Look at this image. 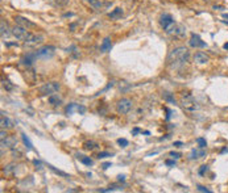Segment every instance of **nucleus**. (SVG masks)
I'll list each match as a JSON object with an SVG mask.
<instances>
[{
	"label": "nucleus",
	"instance_id": "10",
	"mask_svg": "<svg viewBox=\"0 0 228 193\" xmlns=\"http://www.w3.org/2000/svg\"><path fill=\"white\" fill-rule=\"evenodd\" d=\"M188 44H190V46H193V47H206V42H203L200 39V37L198 34H195V33L191 34V39L188 41Z\"/></svg>",
	"mask_w": 228,
	"mask_h": 193
},
{
	"label": "nucleus",
	"instance_id": "14",
	"mask_svg": "<svg viewBox=\"0 0 228 193\" xmlns=\"http://www.w3.org/2000/svg\"><path fill=\"white\" fill-rule=\"evenodd\" d=\"M206 156V150L205 149H194L193 151L190 152V159H200Z\"/></svg>",
	"mask_w": 228,
	"mask_h": 193
},
{
	"label": "nucleus",
	"instance_id": "4",
	"mask_svg": "<svg viewBox=\"0 0 228 193\" xmlns=\"http://www.w3.org/2000/svg\"><path fill=\"white\" fill-rule=\"evenodd\" d=\"M56 53V47L54 46H44V47L38 49L34 53L36 58H42V59H48V58H51Z\"/></svg>",
	"mask_w": 228,
	"mask_h": 193
},
{
	"label": "nucleus",
	"instance_id": "2",
	"mask_svg": "<svg viewBox=\"0 0 228 193\" xmlns=\"http://www.w3.org/2000/svg\"><path fill=\"white\" fill-rule=\"evenodd\" d=\"M181 105H182V108L185 110H187V112H195V110L199 109V105H198V103H196V100L194 99L190 93H187V92L186 93H185V92L182 93Z\"/></svg>",
	"mask_w": 228,
	"mask_h": 193
},
{
	"label": "nucleus",
	"instance_id": "13",
	"mask_svg": "<svg viewBox=\"0 0 228 193\" xmlns=\"http://www.w3.org/2000/svg\"><path fill=\"white\" fill-rule=\"evenodd\" d=\"M194 62L196 64H205L208 62V57L205 53H202V51H198V53L194 55Z\"/></svg>",
	"mask_w": 228,
	"mask_h": 193
},
{
	"label": "nucleus",
	"instance_id": "35",
	"mask_svg": "<svg viewBox=\"0 0 228 193\" xmlns=\"http://www.w3.org/2000/svg\"><path fill=\"white\" fill-rule=\"evenodd\" d=\"M206 171H207V165H202V167H200V170H199V175H203Z\"/></svg>",
	"mask_w": 228,
	"mask_h": 193
},
{
	"label": "nucleus",
	"instance_id": "29",
	"mask_svg": "<svg viewBox=\"0 0 228 193\" xmlns=\"http://www.w3.org/2000/svg\"><path fill=\"white\" fill-rule=\"evenodd\" d=\"M117 143H119L121 147H127V146H128V141H127L125 138H119V139H117Z\"/></svg>",
	"mask_w": 228,
	"mask_h": 193
},
{
	"label": "nucleus",
	"instance_id": "37",
	"mask_svg": "<svg viewBox=\"0 0 228 193\" xmlns=\"http://www.w3.org/2000/svg\"><path fill=\"white\" fill-rule=\"evenodd\" d=\"M7 137H8V134L4 131V129H1V137H0V138H1V139H4V138H7Z\"/></svg>",
	"mask_w": 228,
	"mask_h": 193
},
{
	"label": "nucleus",
	"instance_id": "27",
	"mask_svg": "<svg viewBox=\"0 0 228 193\" xmlns=\"http://www.w3.org/2000/svg\"><path fill=\"white\" fill-rule=\"evenodd\" d=\"M196 143L199 145L200 149H206V146H207V142H206L205 138H196Z\"/></svg>",
	"mask_w": 228,
	"mask_h": 193
},
{
	"label": "nucleus",
	"instance_id": "5",
	"mask_svg": "<svg viewBox=\"0 0 228 193\" xmlns=\"http://www.w3.org/2000/svg\"><path fill=\"white\" fill-rule=\"evenodd\" d=\"M59 87L61 85L58 84V83H56V82H50V83H46V84H44V85H41L40 87V93L41 95H53V93H56L57 91H59Z\"/></svg>",
	"mask_w": 228,
	"mask_h": 193
},
{
	"label": "nucleus",
	"instance_id": "25",
	"mask_svg": "<svg viewBox=\"0 0 228 193\" xmlns=\"http://www.w3.org/2000/svg\"><path fill=\"white\" fill-rule=\"evenodd\" d=\"M61 103V99H59V96L58 95H50L49 96V104H51V105H57V104H59Z\"/></svg>",
	"mask_w": 228,
	"mask_h": 193
},
{
	"label": "nucleus",
	"instance_id": "21",
	"mask_svg": "<svg viewBox=\"0 0 228 193\" xmlns=\"http://www.w3.org/2000/svg\"><path fill=\"white\" fill-rule=\"evenodd\" d=\"M1 37L3 38H5V37H8L10 36V30H8V25H7V23H5L4 20H1Z\"/></svg>",
	"mask_w": 228,
	"mask_h": 193
},
{
	"label": "nucleus",
	"instance_id": "3",
	"mask_svg": "<svg viewBox=\"0 0 228 193\" xmlns=\"http://www.w3.org/2000/svg\"><path fill=\"white\" fill-rule=\"evenodd\" d=\"M166 32H168L169 34H173V36H175V37H179V38H182V37L186 36V28L182 25V24L173 23L172 25H170L168 29H166Z\"/></svg>",
	"mask_w": 228,
	"mask_h": 193
},
{
	"label": "nucleus",
	"instance_id": "34",
	"mask_svg": "<svg viewBox=\"0 0 228 193\" xmlns=\"http://www.w3.org/2000/svg\"><path fill=\"white\" fill-rule=\"evenodd\" d=\"M170 156H173V158L178 159V158H181V154H179V152H174V151H172V152H170Z\"/></svg>",
	"mask_w": 228,
	"mask_h": 193
},
{
	"label": "nucleus",
	"instance_id": "19",
	"mask_svg": "<svg viewBox=\"0 0 228 193\" xmlns=\"http://www.w3.org/2000/svg\"><path fill=\"white\" fill-rule=\"evenodd\" d=\"M111 18H114V20H117V18H120L121 16H123V9L121 8H116V9H114V11L111 12V13L108 15Z\"/></svg>",
	"mask_w": 228,
	"mask_h": 193
},
{
	"label": "nucleus",
	"instance_id": "31",
	"mask_svg": "<svg viewBox=\"0 0 228 193\" xmlns=\"http://www.w3.org/2000/svg\"><path fill=\"white\" fill-rule=\"evenodd\" d=\"M196 188H198V191H199V192H206V193H211V191H210V189H207V188H205V186H202V185H198V186H196Z\"/></svg>",
	"mask_w": 228,
	"mask_h": 193
},
{
	"label": "nucleus",
	"instance_id": "38",
	"mask_svg": "<svg viewBox=\"0 0 228 193\" xmlns=\"http://www.w3.org/2000/svg\"><path fill=\"white\" fill-rule=\"evenodd\" d=\"M165 163H166V165H175V162H174V160H166Z\"/></svg>",
	"mask_w": 228,
	"mask_h": 193
},
{
	"label": "nucleus",
	"instance_id": "6",
	"mask_svg": "<svg viewBox=\"0 0 228 193\" xmlns=\"http://www.w3.org/2000/svg\"><path fill=\"white\" fill-rule=\"evenodd\" d=\"M116 109L117 112L121 113V114H127L130 109H132V101L129 99H121L117 101L116 104Z\"/></svg>",
	"mask_w": 228,
	"mask_h": 193
},
{
	"label": "nucleus",
	"instance_id": "22",
	"mask_svg": "<svg viewBox=\"0 0 228 193\" xmlns=\"http://www.w3.org/2000/svg\"><path fill=\"white\" fill-rule=\"evenodd\" d=\"M77 158H78V159H81L82 163L86 164V165H92V164H94V160H92V159L87 158V156H83V155H79V154H78V155H77Z\"/></svg>",
	"mask_w": 228,
	"mask_h": 193
},
{
	"label": "nucleus",
	"instance_id": "32",
	"mask_svg": "<svg viewBox=\"0 0 228 193\" xmlns=\"http://www.w3.org/2000/svg\"><path fill=\"white\" fill-rule=\"evenodd\" d=\"M3 87H4L5 90H8V91L12 90V85H10L8 84V82H4V80H3Z\"/></svg>",
	"mask_w": 228,
	"mask_h": 193
},
{
	"label": "nucleus",
	"instance_id": "18",
	"mask_svg": "<svg viewBox=\"0 0 228 193\" xmlns=\"http://www.w3.org/2000/svg\"><path fill=\"white\" fill-rule=\"evenodd\" d=\"M83 1H86L89 5H91L94 9H96V11H99V9L103 8V3L100 1V0H83Z\"/></svg>",
	"mask_w": 228,
	"mask_h": 193
},
{
	"label": "nucleus",
	"instance_id": "12",
	"mask_svg": "<svg viewBox=\"0 0 228 193\" xmlns=\"http://www.w3.org/2000/svg\"><path fill=\"white\" fill-rule=\"evenodd\" d=\"M0 125H1V129H12L13 127V122L11 121L10 118L5 116L4 112H1V117H0Z\"/></svg>",
	"mask_w": 228,
	"mask_h": 193
},
{
	"label": "nucleus",
	"instance_id": "9",
	"mask_svg": "<svg viewBox=\"0 0 228 193\" xmlns=\"http://www.w3.org/2000/svg\"><path fill=\"white\" fill-rule=\"evenodd\" d=\"M42 41H44V37H42V36L33 34V33L29 32V34H28V37H26L25 41H24V44L28 45V46H34L37 44H41Z\"/></svg>",
	"mask_w": 228,
	"mask_h": 193
},
{
	"label": "nucleus",
	"instance_id": "30",
	"mask_svg": "<svg viewBox=\"0 0 228 193\" xmlns=\"http://www.w3.org/2000/svg\"><path fill=\"white\" fill-rule=\"evenodd\" d=\"M107 156H111V154H109V152H99L98 158L99 159H104V158H107Z\"/></svg>",
	"mask_w": 228,
	"mask_h": 193
},
{
	"label": "nucleus",
	"instance_id": "40",
	"mask_svg": "<svg viewBox=\"0 0 228 193\" xmlns=\"http://www.w3.org/2000/svg\"><path fill=\"white\" fill-rule=\"evenodd\" d=\"M117 180H119V181H124V180H125V176H124V175H120Z\"/></svg>",
	"mask_w": 228,
	"mask_h": 193
},
{
	"label": "nucleus",
	"instance_id": "17",
	"mask_svg": "<svg viewBox=\"0 0 228 193\" xmlns=\"http://www.w3.org/2000/svg\"><path fill=\"white\" fill-rule=\"evenodd\" d=\"M112 47V44H111V39L109 38H104L102 42V45H100V50L103 51V53H107V51L111 50Z\"/></svg>",
	"mask_w": 228,
	"mask_h": 193
},
{
	"label": "nucleus",
	"instance_id": "42",
	"mask_svg": "<svg viewBox=\"0 0 228 193\" xmlns=\"http://www.w3.org/2000/svg\"><path fill=\"white\" fill-rule=\"evenodd\" d=\"M33 163H34L36 165H38V167H41V162H38V160H33Z\"/></svg>",
	"mask_w": 228,
	"mask_h": 193
},
{
	"label": "nucleus",
	"instance_id": "15",
	"mask_svg": "<svg viewBox=\"0 0 228 193\" xmlns=\"http://www.w3.org/2000/svg\"><path fill=\"white\" fill-rule=\"evenodd\" d=\"M16 146V139L12 137H7L1 139V147H15Z\"/></svg>",
	"mask_w": 228,
	"mask_h": 193
},
{
	"label": "nucleus",
	"instance_id": "26",
	"mask_svg": "<svg viewBox=\"0 0 228 193\" xmlns=\"http://www.w3.org/2000/svg\"><path fill=\"white\" fill-rule=\"evenodd\" d=\"M21 139H23V142H24V145H25L26 147H28V150H32L33 149V145H32V142L29 141V138L25 135V134H21Z\"/></svg>",
	"mask_w": 228,
	"mask_h": 193
},
{
	"label": "nucleus",
	"instance_id": "43",
	"mask_svg": "<svg viewBox=\"0 0 228 193\" xmlns=\"http://www.w3.org/2000/svg\"><path fill=\"white\" fill-rule=\"evenodd\" d=\"M174 146H177V147H181V146H182V142H175V143H174Z\"/></svg>",
	"mask_w": 228,
	"mask_h": 193
},
{
	"label": "nucleus",
	"instance_id": "8",
	"mask_svg": "<svg viewBox=\"0 0 228 193\" xmlns=\"http://www.w3.org/2000/svg\"><path fill=\"white\" fill-rule=\"evenodd\" d=\"M15 23H16V25H20L23 28H25V29H30V28H36V25L33 21H30L29 18L26 17H23V16H16L15 17Z\"/></svg>",
	"mask_w": 228,
	"mask_h": 193
},
{
	"label": "nucleus",
	"instance_id": "39",
	"mask_svg": "<svg viewBox=\"0 0 228 193\" xmlns=\"http://www.w3.org/2000/svg\"><path fill=\"white\" fill-rule=\"evenodd\" d=\"M102 167H103V170H107L108 167H111V163H104V164L102 165Z\"/></svg>",
	"mask_w": 228,
	"mask_h": 193
},
{
	"label": "nucleus",
	"instance_id": "46",
	"mask_svg": "<svg viewBox=\"0 0 228 193\" xmlns=\"http://www.w3.org/2000/svg\"><path fill=\"white\" fill-rule=\"evenodd\" d=\"M223 17H224V18H228V13H224V15H223Z\"/></svg>",
	"mask_w": 228,
	"mask_h": 193
},
{
	"label": "nucleus",
	"instance_id": "16",
	"mask_svg": "<svg viewBox=\"0 0 228 193\" xmlns=\"http://www.w3.org/2000/svg\"><path fill=\"white\" fill-rule=\"evenodd\" d=\"M16 167H17L16 164H8L3 168V172H4L5 176H12V175L16 172Z\"/></svg>",
	"mask_w": 228,
	"mask_h": 193
},
{
	"label": "nucleus",
	"instance_id": "1",
	"mask_svg": "<svg viewBox=\"0 0 228 193\" xmlns=\"http://www.w3.org/2000/svg\"><path fill=\"white\" fill-rule=\"evenodd\" d=\"M188 59H190V53L188 49L185 46H178L174 47L168 55V63L173 68H182L185 64H187Z\"/></svg>",
	"mask_w": 228,
	"mask_h": 193
},
{
	"label": "nucleus",
	"instance_id": "23",
	"mask_svg": "<svg viewBox=\"0 0 228 193\" xmlns=\"http://www.w3.org/2000/svg\"><path fill=\"white\" fill-rule=\"evenodd\" d=\"M51 3H53L56 7H59V8H62V7H66V5L70 3V0H50Z\"/></svg>",
	"mask_w": 228,
	"mask_h": 193
},
{
	"label": "nucleus",
	"instance_id": "24",
	"mask_svg": "<svg viewBox=\"0 0 228 193\" xmlns=\"http://www.w3.org/2000/svg\"><path fill=\"white\" fill-rule=\"evenodd\" d=\"M83 147L86 150H95L98 147V143H95L94 141H87V142L83 143Z\"/></svg>",
	"mask_w": 228,
	"mask_h": 193
},
{
	"label": "nucleus",
	"instance_id": "41",
	"mask_svg": "<svg viewBox=\"0 0 228 193\" xmlns=\"http://www.w3.org/2000/svg\"><path fill=\"white\" fill-rule=\"evenodd\" d=\"M133 134H137V133H140V129L139 127H136V129H133V131H132Z\"/></svg>",
	"mask_w": 228,
	"mask_h": 193
},
{
	"label": "nucleus",
	"instance_id": "28",
	"mask_svg": "<svg viewBox=\"0 0 228 193\" xmlns=\"http://www.w3.org/2000/svg\"><path fill=\"white\" fill-rule=\"evenodd\" d=\"M48 167H49V168H50L51 171H54V172H56V173H58V175H61V176H65V177H67V173L62 172V171H58V170H56V168H54V167H53V165H51V164H48Z\"/></svg>",
	"mask_w": 228,
	"mask_h": 193
},
{
	"label": "nucleus",
	"instance_id": "20",
	"mask_svg": "<svg viewBox=\"0 0 228 193\" xmlns=\"http://www.w3.org/2000/svg\"><path fill=\"white\" fill-rule=\"evenodd\" d=\"M162 97H163V100H166V101H168V103H170V104H177V101H175L174 96H173L170 92H163V93H162Z\"/></svg>",
	"mask_w": 228,
	"mask_h": 193
},
{
	"label": "nucleus",
	"instance_id": "36",
	"mask_svg": "<svg viewBox=\"0 0 228 193\" xmlns=\"http://www.w3.org/2000/svg\"><path fill=\"white\" fill-rule=\"evenodd\" d=\"M73 108H74V104H70L67 108H66V112H67L69 114H70V113H71V110H73Z\"/></svg>",
	"mask_w": 228,
	"mask_h": 193
},
{
	"label": "nucleus",
	"instance_id": "45",
	"mask_svg": "<svg viewBox=\"0 0 228 193\" xmlns=\"http://www.w3.org/2000/svg\"><path fill=\"white\" fill-rule=\"evenodd\" d=\"M221 152H228V149H223L221 150Z\"/></svg>",
	"mask_w": 228,
	"mask_h": 193
},
{
	"label": "nucleus",
	"instance_id": "44",
	"mask_svg": "<svg viewBox=\"0 0 228 193\" xmlns=\"http://www.w3.org/2000/svg\"><path fill=\"white\" fill-rule=\"evenodd\" d=\"M224 49H226V50H228V44H224V46H223Z\"/></svg>",
	"mask_w": 228,
	"mask_h": 193
},
{
	"label": "nucleus",
	"instance_id": "11",
	"mask_svg": "<svg viewBox=\"0 0 228 193\" xmlns=\"http://www.w3.org/2000/svg\"><path fill=\"white\" fill-rule=\"evenodd\" d=\"M174 23V20H173V17L170 16L169 13H165V15H162L161 16V20H160V24H161V26L163 28V29H168V28L172 25V24Z\"/></svg>",
	"mask_w": 228,
	"mask_h": 193
},
{
	"label": "nucleus",
	"instance_id": "33",
	"mask_svg": "<svg viewBox=\"0 0 228 193\" xmlns=\"http://www.w3.org/2000/svg\"><path fill=\"white\" fill-rule=\"evenodd\" d=\"M77 110L81 113V114H84V112H86V108H84V106H82V105H79V106H77Z\"/></svg>",
	"mask_w": 228,
	"mask_h": 193
},
{
	"label": "nucleus",
	"instance_id": "7",
	"mask_svg": "<svg viewBox=\"0 0 228 193\" xmlns=\"http://www.w3.org/2000/svg\"><path fill=\"white\" fill-rule=\"evenodd\" d=\"M12 34L16 37L17 39H20V41H25L26 37H28V34H29V32H28V29H25V28H23L20 25H16L13 29H12Z\"/></svg>",
	"mask_w": 228,
	"mask_h": 193
}]
</instances>
